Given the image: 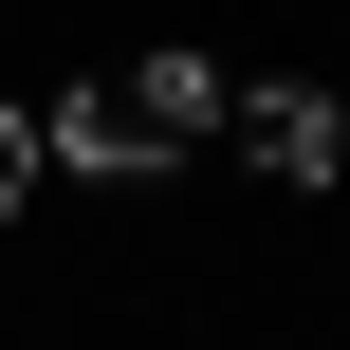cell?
<instances>
[{
    "label": "cell",
    "mask_w": 350,
    "mask_h": 350,
    "mask_svg": "<svg viewBox=\"0 0 350 350\" xmlns=\"http://www.w3.org/2000/svg\"><path fill=\"white\" fill-rule=\"evenodd\" d=\"M37 166H55V129H37V111H0V221H18V185H37Z\"/></svg>",
    "instance_id": "obj_3"
},
{
    "label": "cell",
    "mask_w": 350,
    "mask_h": 350,
    "mask_svg": "<svg viewBox=\"0 0 350 350\" xmlns=\"http://www.w3.org/2000/svg\"><path fill=\"white\" fill-rule=\"evenodd\" d=\"M221 129H240V148H258L277 185H332V166H350V129H332V92H314V74H277V92H240Z\"/></svg>",
    "instance_id": "obj_2"
},
{
    "label": "cell",
    "mask_w": 350,
    "mask_h": 350,
    "mask_svg": "<svg viewBox=\"0 0 350 350\" xmlns=\"http://www.w3.org/2000/svg\"><path fill=\"white\" fill-rule=\"evenodd\" d=\"M221 74L203 55H129V74H92L74 111H37L55 129V166H92V185H148V166H185V148H221Z\"/></svg>",
    "instance_id": "obj_1"
}]
</instances>
